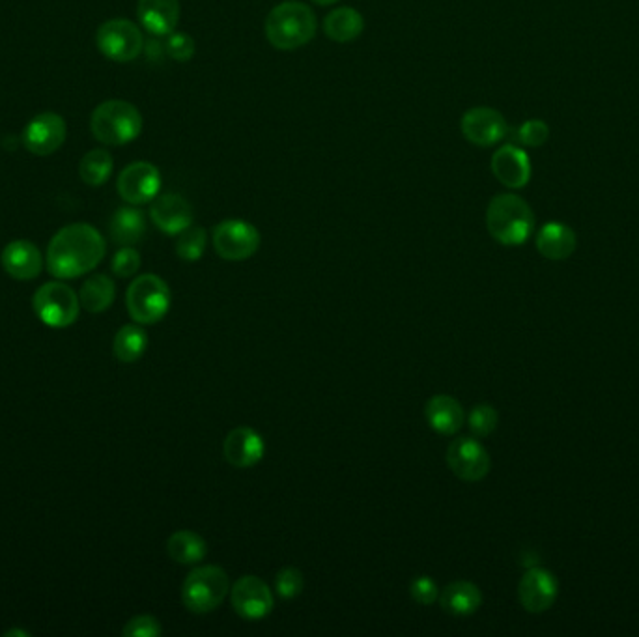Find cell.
Wrapping results in <instances>:
<instances>
[{"mask_svg": "<svg viewBox=\"0 0 639 637\" xmlns=\"http://www.w3.org/2000/svg\"><path fill=\"white\" fill-rule=\"evenodd\" d=\"M105 240L98 228L73 223L60 228L47 247V269L57 279H75L100 266Z\"/></svg>", "mask_w": 639, "mask_h": 637, "instance_id": "6da1fadb", "label": "cell"}, {"mask_svg": "<svg viewBox=\"0 0 639 637\" xmlns=\"http://www.w3.org/2000/svg\"><path fill=\"white\" fill-rule=\"evenodd\" d=\"M266 38L279 51H296L314 40L318 19L313 8L299 0H284L271 8L264 23Z\"/></svg>", "mask_w": 639, "mask_h": 637, "instance_id": "7a4b0ae2", "label": "cell"}, {"mask_svg": "<svg viewBox=\"0 0 639 637\" xmlns=\"http://www.w3.org/2000/svg\"><path fill=\"white\" fill-rule=\"evenodd\" d=\"M486 228L490 236L505 245H524L535 230V213L526 200L514 193H501L486 208Z\"/></svg>", "mask_w": 639, "mask_h": 637, "instance_id": "3957f363", "label": "cell"}, {"mask_svg": "<svg viewBox=\"0 0 639 637\" xmlns=\"http://www.w3.org/2000/svg\"><path fill=\"white\" fill-rule=\"evenodd\" d=\"M90 131L107 146H124L142 133V114L133 103L109 100L100 103L90 116Z\"/></svg>", "mask_w": 639, "mask_h": 637, "instance_id": "277c9868", "label": "cell"}, {"mask_svg": "<svg viewBox=\"0 0 639 637\" xmlns=\"http://www.w3.org/2000/svg\"><path fill=\"white\" fill-rule=\"evenodd\" d=\"M230 595L227 572L215 565H204L191 570L182 585V602L191 613H212Z\"/></svg>", "mask_w": 639, "mask_h": 637, "instance_id": "5b68a950", "label": "cell"}, {"mask_svg": "<svg viewBox=\"0 0 639 637\" xmlns=\"http://www.w3.org/2000/svg\"><path fill=\"white\" fill-rule=\"evenodd\" d=\"M171 288L159 275L146 273L129 284L126 294L129 316L135 324L154 326L171 309Z\"/></svg>", "mask_w": 639, "mask_h": 637, "instance_id": "8992f818", "label": "cell"}, {"mask_svg": "<svg viewBox=\"0 0 639 637\" xmlns=\"http://www.w3.org/2000/svg\"><path fill=\"white\" fill-rule=\"evenodd\" d=\"M34 312L43 324L53 329H66L73 326L81 312L79 296L68 284L51 281L40 286L32 299Z\"/></svg>", "mask_w": 639, "mask_h": 637, "instance_id": "52a82bcc", "label": "cell"}, {"mask_svg": "<svg viewBox=\"0 0 639 637\" xmlns=\"http://www.w3.org/2000/svg\"><path fill=\"white\" fill-rule=\"evenodd\" d=\"M96 45L103 57L126 64L141 57L144 36L133 21L116 17V19L105 21L98 29Z\"/></svg>", "mask_w": 639, "mask_h": 637, "instance_id": "ba28073f", "label": "cell"}, {"mask_svg": "<svg viewBox=\"0 0 639 637\" xmlns=\"http://www.w3.org/2000/svg\"><path fill=\"white\" fill-rule=\"evenodd\" d=\"M215 253L228 262H243L256 255L262 236L255 225L243 219H225L212 232Z\"/></svg>", "mask_w": 639, "mask_h": 637, "instance_id": "9c48e42d", "label": "cell"}, {"mask_svg": "<svg viewBox=\"0 0 639 637\" xmlns=\"http://www.w3.org/2000/svg\"><path fill=\"white\" fill-rule=\"evenodd\" d=\"M116 191L124 202L131 206H142L156 199L161 191V172L148 161L129 163L118 174Z\"/></svg>", "mask_w": 639, "mask_h": 637, "instance_id": "30bf717a", "label": "cell"}, {"mask_svg": "<svg viewBox=\"0 0 639 637\" xmlns=\"http://www.w3.org/2000/svg\"><path fill=\"white\" fill-rule=\"evenodd\" d=\"M230 602L245 621H262L275 606L270 585L256 576H242L230 587Z\"/></svg>", "mask_w": 639, "mask_h": 637, "instance_id": "8fae6325", "label": "cell"}, {"mask_svg": "<svg viewBox=\"0 0 639 637\" xmlns=\"http://www.w3.org/2000/svg\"><path fill=\"white\" fill-rule=\"evenodd\" d=\"M447 464L458 479L479 482L492 468L490 454L475 438H458L447 449Z\"/></svg>", "mask_w": 639, "mask_h": 637, "instance_id": "7c38bea8", "label": "cell"}, {"mask_svg": "<svg viewBox=\"0 0 639 637\" xmlns=\"http://www.w3.org/2000/svg\"><path fill=\"white\" fill-rule=\"evenodd\" d=\"M460 131L466 141L479 146L490 148L503 141L509 133V126L505 116L492 107H473L462 116Z\"/></svg>", "mask_w": 639, "mask_h": 637, "instance_id": "4fadbf2b", "label": "cell"}, {"mask_svg": "<svg viewBox=\"0 0 639 637\" xmlns=\"http://www.w3.org/2000/svg\"><path fill=\"white\" fill-rule=\"evenodd\" d=\"M68 126L57 113H42L34 116L23 131V144L34 156H51L66 141Z\"/></svg>", "mask_w": 639, "mask_h": 637, "instance_id": "5bb4252c", "label": "cell"}, {"mask_svg": "<svg viewBox=\"0 0 639 637\" xmlns=\"http://www.w3.org/2000/svg\"><path fill=\"white\" fill-rule=\"evenodd\" d=\"M559 595V583L546 568L527 570L518 583V600L529 613H544L552 608Z\"/></svg>", "mask_w": 639, "mask_h": 637, "instance_id": "9a60e30c", "label": "cell"}, {"mask_svg": "<svg viewBox=\"0 0 639 637\" xmlns=\"http://www.w3.org/2000/svg\"><path fill=\"white\" fill-rule=\"evenodd\" d=\"M150 219L163 234L167 236H178L185 228L193 225L195 213L189 200L178 195V193H165L157 195L156 199L150 202Z\"/></svg>", "mask_w": 639, "mask_h": 637, "instance_id": "2e32d148", "label": "cell"}, {"mask_svg": "<svg viewBox=\"0 0 639 637\" xmlns=\"http://www.w3.org/2000/svg\"><path fill=\"white\" fill-rule=\"evenodd\" d=\"M223 454L228 464L238 469L253 468L266 454L264 438L251 426H238L230 430L223 443Z\"/></svg>", "mask_w": 639, "mask_h": 637, "instance_id": "e0dca14e", "label": "cell"}, {"mask_svg": "<svg viewBox=\"0 0 639 637\" xmlns=\"http://www.w3.org/2000/svg\"><path fill=\"white\" fill-rule=\"evenodd\" d=\"M497 182L509 189H522L531 180V159L518 144H503L490 161Z\"/></svg>", "mask_w": 639, "mask_h": 637, "instance_id": "ac0fdd59", "label": "cell"}, {"mask_svg": "<svg viewBox=\"0 0 639 637\" xmlns=\"http://www.w3.org/2000/svg\"><path fill=\"white\" fill-rule=\"evenodd\" d=\"M4 271L17 281H32L43 269L42 251L29 240L8 243L0 256Z\"/></svg>", "mask_w": 639, "mask_h": 637, "instance_id": "d6986e66", "label": "cell"}, {"mask_svg": "<svg viewBox=\"0 0 639 637\" xmlns=\"http://www.w3.org/2000/svg\"><path fill=\"white\" fill-rule=\"evenodd\" d=\"M180 0H139L137 17L142 29L157 38H167L180 23Z\"/></svg>", "mask_w": 639, "mask_h": 637, "instance_id": "ffe728a7", "label": "cell"}, {"mask_svg": "<svg viewBox=\"0 0 639 637\" xmlns=\"http://www.w3.org/2000/svg\"><path fill=\"white\" fill-rule=\"evenodd\" d=\"M425 419L436 434L455 436L466 423V413L455 397L434 395L425 404Z\"/></svg>", "mask_w": 639, "mask_h": 637, "instance_id": "44dd1931", "label": "cell"}, {"mask_svg": "<svg viewBox=\"0 0 639 637\" xmlns=\"http://www.w3.org/2000/svg\"><path fill=\"white\" fill-rule=\"evenodd\" d=\"M578 247L576 232L565 223H546L537 234V251L544 258L561 262L574 255Z\"/></svg>", "mask_w": 639, "mask_h": 637, "instance_id": "7402d4cb", "label": "cell"}, {"mask_svg": "<svg viewBox=\"0 0 639 637\" xmlns=\"http://www.w3.org/2000/svg\"><path fill=\"white\" fill-rule=\"evenodd\" d=\"M440 606L445 613L455 617H468L483 606V593L471 581L458 580L449 583L440 593Z\"/></svg>", "mask_w": 639, "mask_h": 637, "instance_id": "603a6c76", "label": "cell"}, {"mask_svg": "<svg viewBox=\"0 0 639 637\" xmlns=\"http://www.w3.org/2000/svg\"><path fill=\"white\" fill-rule=\"evenodd\" d=\"M324 34L331 42H355L365 30V17L350 6H339L324 17Z\"/></svg>", "mask_w": 639, "mask_h": 637, "instance_id": "cb8c5ba5", "label": "cell"}, {"mask_svg": "<svg viewBox=\"0 0 639 637\" xmlns=\"http://www.w3.org/2000/svg\"><path fill=\"white\" fill-rule=\"evenodd\" d=\"M167 552L174 563L191 567V565H199L200 561H204V557L208 555V544L206 540L200 537L199 533L182 529L172 533L167 540Z\"/></svg>", "mask_w": 639, "mask_h": 637, "instance_id": "d4e9b609", "label": "cell"}, {"mask_svg": "<svg viewBox=\"0 0 639 637\" xmlns=\"http://www.w3.org/2000/svg\"><path fill=\"white\" fill-rule=\"evenodd\" d=\"M109 230H111V238L118 245H122V247L131 245L133 247L142 241L144 234H146V217L135 206L120 208L114 212Z\"/></svg>", "mask_w": 639, "mask_h": 637, "instance_id": "484cf974", "label": "cell"}, {"mask_svg": "<svg viewBox=\"0 0 639 637\" xmlns=\"http://www.w3.org/2000/svg\"><path fill=\"white\" fill-rule=\"evenodd\" d=\"M114 298L116 286L113 279L107 275H92L90 279H86L79 292L81 307L92 314L107 311L113 305Z\"/></svg>", "mask_w": 639, "mask_h": 637, "instance_id": "4316f807", "label": "cell"}, {"mask_svg": "<svg viewBox=\"0 0 639 637\" xmlns=\"http://www.w3.org/2000/svg\"><path fill=\"white\" fill-rule=\"evenodd\" d=\"M146 348H148V335L141 324L124 326L114 337L113 354L122 363L139 361L146 352Z\"/></svg>", "mask_w": 639, "mask_h": 637, "instance_id": "83f0119b", "label": "cell"}, {"mask_svg": "<svg viewBox=\"0 0 639 637\" xmlns=\"http://www.w3.org/2000/svg\"><path fill=\"white\" fill-rule=\"evenodd\" d=\"M114 159L107 150L96 148L83 156L79 163V176L86 185L100 187L107 184L113 174Z\"/></svg>", "mask_w": 639, "mask_h": 637, "instance_id": "f1b7e54d", "label": "cell"}, {"mask_svg": "<svg viewBox=\"0 0 639 637\" xmlns=\"http://www.w3.org/2000/svg\"><path fill=\"white\" fill-rule=\"evenodd\" d=\"M208 245V232L202 227L185 228L182 234H178L176 240V255L180 256L184 262H197L204 253Z\"/></svg>", "mask_w": 639, "mask_h": 637, "instance_id": "f546056e", "label": "cell"}, {"mask_svg": "<svg viewBox=\"0 0 639 637\" xmlns=\"http://www.w3.org/2000/svg\"><path fill=\"white\" fill-rule=\"evenodd\" d=\"M497 423H499V415L496 408L488 406V404H479L475 406L468 417L469 430L473 436L477 438H488L490 434L496 432Z\"/></svg>", "mask_w": 639, "mask_h": 637, "instance_id": "4dcf8cb0", "label": "cell"}, {"mask_svg": "<svg viewBox=\"0 0 639 637\" xmlns=\"http://www.w3.org/2000/svg\"><path fill=\"white\" fill-rule=\"evenodd\" d=\"M303 587H305V578H303L299 568L284 567L275 576V591L284 600L298 598L301 595V591H303Z\"/></svg>", "mask_w": 639, "mask_h": 637, "instance_id": "1f68e13d", "label": "cell"}, {"mask_svg": "<svg viewBox=\"0 0 639 637\" xmlns=\"http://www.w3.org/2000/svg\"><path fill=\"white\" fill-rule=\"evenodd\" d=\"M165 51H167V55H169L174 62L185 64V62H189L191 58L195 57L197 45H195V40H193L187 32L174 30V32H171V34L167 36Z\"/></svg>", "mask_w": 639, "mask_h": 637, "instance_id": "d6a6232c", "label": "cell"}, {"mask_svg": "<svg viewBox=\"0 0 639 637\" xmlns=\"http://www.w3.org/2000/svg\"><path fill=\"white\" fill-rule=\"evenodd\" d=\"M550 139V128L544 120H527L520 128L516 129V141L527 148H539Z\"/></svg>", "mask_w": 639, "mask_h": 637, "instance_id": "836d02e7", "label": "cell"}, {"mask_svg": "<svg viewBox=\"0 0 639 637\" xmlns=\"http://www.w3.org/2000/svg\"><path fill=\"white\" fill-rule=\"evenodd\" d=\"M113 273L120 279H129L133 277L139 269H141V255L137 249H133L131 245L122 247L120 251H116V255L113 256Z\"/></svg>", "mask_w": 639, "mask_h": 637, "instance_id": "e575fe53", "label": "cell"}, {"mask_svg": "<svg viewBox=\"0 0 639 637\" xmlns=\"http://www.w3.org/2000/svg\"><path fill=\"white\" fill-rule=\"evenodd\" d=\"M410 596L421 606H432L440 598V587L430 576H417L410 581Z\"/></svg>", "mask_w": 639, "mask_h": 637, "instance_id": "d590c367", "label": "cell"}, {"mask_svg": "<svg viewBox=\"0 0 639 637\" xmlns=\"http://www.w3.org/2000/svg\"><path fill=\"white\" fill-rule=\"evenodd\" d=\"M124 637H159L163 634L161 623L152 615H137L129 619L122 630Z\"/></svg>", "mask_w": 639, "mask_h": 637, "instance_id": "8d00e7d4", "label": "cell"}, {"mask_svg": "<svg viewBox=\"0 0 639 637\" xmlns=\"http://www.w3.org/2000/svg\"><path fill=\"white\" fill-rule=\"evenodd\" d=\"M4 636H6V637H10V636L29 637L30 634H29V632H21V630H10V632H6V634H4Z\"/></svg>", "mask_w": 639, "mask_h": 637, "instance_id": "74e56055", "label": "cell"}, {"mask_svg": "<svg viewBox=\"0 0 639 637\" xmlns=\"http://www.w3.org/2000/svg\"><path fill=\"white\" fill-rule=\"evenodd\" d=\"M314 4H318V6H331V4H335V2H339V0H311Z\"/></svg>", "mask_w": 639, "mask_h": 637, "instance_id": "f35d334b", "label": "cell"}]
</instances>
